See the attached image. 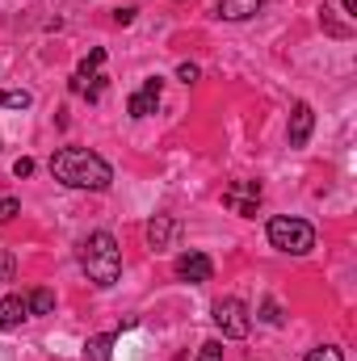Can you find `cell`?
<instances>
[{
	"label": "cell",
	"instance_id": "1",
	"mask_svg": "<svg viewBox=\"0 0 357 361\" xmlns=\"http://www.w3.org/2000/svg\"><path fill=\"white\" fill-rule=\"evenodd\" d=\"M51 177L59 180V185H68V189H92V193H101V189H109L114 169L97 152H89V147H59L51 156Z\"/></svg>",
	"mask_w": 357,
	"mask_h": 361
},
{
	"label": "cell",
	"instance_id": "2",
	"mask_svg": "<svg viewBox=\"0 0 357 361\" xmlns=\"http://www.w3.org/2000/svg\"><path fill=\"white\" fill-rule=\"evenodd\" d=\"M80 269L89 273L92 286L109 290L118 277H122V248L109 231H92L80 240Z\"/></svg>",
	"mask_w": 357,
	"mask_h": 361
},
{
	"label": "cell",
	"instance_id": "3",
	"mask_svg": "<svg viewBox=\"0 0 357 361\" xmlns=\"http://www.w3.org/2000/svg\"><path fill=\"white\" fill-rule=\"evenodd\" d=\"M265 235H269V244H273L277 252H290V257H307V252L315 248V227L303 223V219H290V214L269 219Z\"/></svg>",
	"mask_w": 357,
	"mask_h": 361
},
{
	"label": "cell",
	"instance_id": "4",
	"mask_svg": "<svg viewBox=\"0 0 357 361\" xmlns=\"http://www.w3.org/2000/svg\"><path fill=\"white\" fill-rule=\"evenodd\" d=\"M214 324H219V332L227 336V341H244L248 332H253V315H248V302L244 298H219L214 302Z\"/></svg>",
	"mask_w": 357,
	"mask_h": 361
},
{
	"label": "cell",
	"instance_id": "5",
	"mask_svg": "<svg viewBox=\"0 0 357 361\" xmlns=\"http://www.w3.org/2000/svg\"><path fill=\"white\" fill-rule=\"evenodd\" d=\"M223 206L236 210L240 219H257V210H261V185H257V180H236V185H227V189H223Z\"/></svg>",
	"mask_w": 357,
	"mask_h": 361
},
{
	"label": "cell",
	"instance_id": "6",
	"mask_svg": "<svg viewBox=\"0 0 357 361\" xmlns=\"http://www.w3.org/2000/svg\"><path fill=\"white\" fill-rule=\"evenodd\" d=\"M105 63V51L97 47V51H89V59L76 68V76H72V92H80V97H89V101H97L101 97V89H105V76H97V68Z\"/></svg>",
	"mask_w": 357,
	"mask_h": 361
},
{
	"label": "cell",
	"instance_id": "7",
	"mask_svg": "<svg viewBox=\"0 0 357 361\" xmlns=\"http://www.w3.org/2000/svg\"><path fill=\"white\" fill-rule=\"evenodd\" d=\"M173 273H177L181 281H189V286H202V281L214 277V261H210L206 252H181Z\"/></svg>",
	"mask_w": 357,
	"mask_h": 361
},
{
	"label": "cell",
	"instance_id": "8",
	"mask_svg": "<svg viewBox=\"0 0 357 361\" xmlns=\"http://www.w3.org/2000/svg\"><path fill=\"white\" fill-rule=\"evenodd\" d=\"M160 92H164V80H160V76L143 80V89L126 101V114H131V118H147V114H156V105H160Z\"/></svg>",
	"mask_w": 357,
	"mask_h": 361
},
{
	"label": "cell",
	"instance_id": "9",
	"mask_svg": "<svg viewBox=\"0 0 357 361\" xmlns=\"http://www.w3.org/2000/svg\"><path fill=\"white\" fill-rule=\"evenodd\" d=\"M311 126H315V109H311L307 101H298V105L290 109V147H307Z\"/></svg>",
	"mask_w": 357,
	"mask_h": 361
},
{
	"label": "cell",
	"instance_id": "10",
	"mask_svg": "<svg viewBox=\"0 0 357 361\" xmlns=\"http://www.w3.org/2000/svg\"><path fill=\"white\" fill-rule=\"evenodd\" d=\"M21 319H30V302H25V294H8V298H0V332L17 328Z\"/></svg>",
	"mask_w": 357,
	"mask_h": 361
},
{
	"label": "cell",
	"instance_id": "11",
	"mask_svg": "<svg viewBox=\"0 0 357 361\" xmlns=\"http://www.w3.org/2000/svg\"><path fill=\"white\" fill-rule=\"evenodd\" d=\"M265 8V0H219V17L223 21H248Z\"/></svg>",
	"mask_w": 357,
	"mask_h": 361
},
{
	"label": "cell",
	"instance_id": "12",
	"mask_svg": "<svg viewBox=\"0 0 357 361\" xmlns=\"http://www.w3.org/2000/svg\"><path fill=\"white\" fill-rule=\"evenodd\" d=\"M173 231H177V223H173L169 214H156V219L147 223V248H156V252L169 248V244H173Z\"/></svg>",
	"mask_w": 357,
	"mask_h": 361
},
{
	"label": "cell",
	"instance_id": "13",
	"mask_svg": "<svg viewBox=\"0 0 357 361\" xmlns=\"http://www.w3.org/2000/svg\"><path fill=\"white\" fill-rule=\"evenodd\" d=\"M85 353H89V361H114V336H109V332H101V336H89Z\"/></svg>",
	"mask_w": 357,
	"mask_h": 361
},
{
	"label": "cell",
	"instance_id": "14",
	"mask_svg": "<svg viewBox=\"0 0 357 361\" xmlns=\"http://www.w3.org/2000/svg\"><path fill=\"white\" fill-rule=\"evenodd\" d=\"M25 302H30V315H51L55 311V294L47 286H38L34 294H25Z\"/></svg>",
	"mask_w": 357,
	"mask_h": 361
},
{
	"label": "cell",
	"instance_id": "15",
	"mask_svg": "<svg viewBox=\"0 0 357 361\" xmlns=\"http://www.w3.org/2000/svg\"><path fill=\"white\" fill-rule=\"evenodd\" d=\"M34 105V97L25 89H4L0 92V109H30Z\"/></svg>",
	"mask_w": 357,
	"mask_h": 361
},
{
	"label": "cell",
	"instance_id": "16",
	"mask_svg": "<svg viewBox=\"0 0 357 361\" xmlns=\"http://www.w3.org/2000/svg\"><path fill=\"white\" fill-rule=\"evenodd\" d=\"M307 361H345V353L337 349V345H320V349H311Z\"/></svg>",
	"mask_w": 357,
	"mask_h": 361
},
{
	"label": "cell",
	"instance_id": "17",
	"mask_svg": "<svg viewBox=\"0 0 357 361\" xmlns=\"http://www.w3.org/2000/svg\"><path fill=\"white\" fill-rule=\"evenodd\" d=\"M320 21H324V25H328V34H337V38H349V25H341V21H337V13H332V8H324V17H320Z\"/></svg>",
	"mask_w": 357,
	"mask_h": 361
},
{
	"label": "cell",
	"instance_id": "18",
	"mask_svg": "<svg viewBox=\"0 0 357 361\" xmlns=\"http://www.w3.org/2000/svg\"><path fill=\"white\" fill-rule=\"evenodd\" d=\"M198 361H223V341H206L198 349Z\"/></svg>",
	"mask_w": 357,
	"mask_h": 361
},
{
	"label": "cell",
	"instance_id": "19",
	"mask_svg": "<svg viewBox=\"0 0 357 361\" xmlns=\"http://www.w3.org/2000/svg\"><path fill=\"white\" fill-rule=\"evenodd\" d=\"M261 319H265V324H282V307H277L273 298H265V302H261Z\"/></svg>",
	"mask_w": 357,
	"mask_h": 361
},
{
	"label": "cell",
	"instance_id": "20",
	"mask_svg": "<svg viewBox=\"0 0 357 361\" xmlns=\"http://www.w3.org/2000/svg\"><path fill=\"white\" fill-rule=\"evenodd\" d=\"M17 210H21V202H17V197H0V223H8Z\"/></svg>",
	"mask_w": 357,
	"mask_h": 361
},
{
	"label": "cell",
	"instance_id": "21",
	"mask_svg": "<svg viewBox=\"0 0 357 361\" xmlns=\"http://www.w3.org/2000/svg\"><path fill=\"white\" fill-rule=\"evenodd\" d=\"M177 80L193 85V80H198V68H193V63H181V68H177Z\"/></svg>",
	"mask_w": 357,
	"mask_h": 361
},
{
	"label": "cell",
	"instance_id": "22",
	"mask_svg": "<svg viewBox=\"0 0 357 361\" xmlns=\"http://www.w3.org/2000/svg\"><path fill=\"white\" fill-rule=\"evenodd\" d=\"M13 173H17V177H30V173H34V160H25V156H21V160L13 164Z\"/></svg>",
	"mask_w": 357,
	"mask_h": 361
},
{
	"label": "cell",
	"instance_id": "23",
	"mask_svg": "<svg viewBox=\"0 0 357 361\" xmlns=\"http://www.w3.org/2000/svg\"><path fill=\"white\" fill-rule=\"evenodd\" d=\"M8 277H13V257L0 252V281H8Z\"/></svg>",
	"mask_w": 357,
	"mask_h": 361
},
{
	"label": "cell",
	"instance_id": "24",
	"mask_svg": "<svg viewBox=\"0 0 357 361\" xmlns=\"http://www.w3.org/2000/svg\"><path fill=\"white\" fill-rule=\"evenodd\" d=\"M114 21H118V25H131V21H135V8H118Z\"/></svg>",
	"mask_w": 357,
	"mask_h": 361
},
{
	"label": "cell",
	"instance_id": "25",
	"mask_svg": "<svg viewBox=\"0 0 357 361\" xmlns=\"http://www.w3.org/2000/svg\"><path fill=\"white\" fill-rule=\"evenodd\" d=\"M345 13H349V17H357V0H345Z\"/></svg>",
	"mask_w": 357,
	"mask_h": 361
}]
</instances>
